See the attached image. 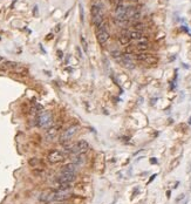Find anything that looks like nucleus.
<instances>
[{
  "label": "nucleus",
  "instance_id": "1",
  "mask_svg": "<svg viewBox=\"0 0 191 204\" xmlns=\"http://www.w3.org/2000/svg\"><path fill=\"white\" fill-rule=\"evenodd\" d=\"M54 124L53 115L51 112H41L38 116V125L42 129H49Z\"/></svg>",
  "mask_w": 191,
  "mask_h": 204
},
{
  "label": "nucleus",
  "instance_id": "2",
  "mask_svg": "<svg viewBox=\"0 0 191 204\" xmlns=\"http://www.w3.org/2000/svg\"><path fill=\"white\" fill-rule=\"evenodd\" d=\"M90 12H92V20H93V24L99 28L102 24L104 22L103 19V13H102V8L100 5L97 4H93L92 5V8H90Z\"/></svg>",
  "mask_w": 191,
  "mask_h": 204
},
{
  "label": "nucleus",
  "instance_id": "3",
  "mask_svg": "<svg viewBox=\"0 0 191 204\" xmlns=\"http://www.w3.org/2000/svg\"><path fill=\"white\" fill-rule=\"evenodd\" d=\"M96 38H97V42L100 45H105L108 42L110 38V34L109 32L107 31V22H103L101 26L97 28V32H96Z\"/></svg>",
  "mask_w": 191,
  "mask_h": 204
},
{
  "label": "nucleus",
  "instance_id": "4",
  "mask_svg": "<svg viewBox=\"0 0 191 204\" xmlns=\"http://www.w3.org/2000/svg\"><path fill=\"white\" fill-rule=\"evenodd\" d=\"M77 129H79V127L77 125H72V127L67 128L66 130H63L62 132V134L60 135V143L61 144H66V143H69V141L72 140L73 137H74V135L77 133Z\"/></svg>",
  "mask_w": 191,
  "mask_h": 204
},
{
  "label": "nucleus",
  "instance_id": "5",
  "mask_svg": "<svg viewBox=\"0 0 191 204\" xmlns=\"http://www.w3.org/2000/svg\"><path fill=\"white\" fill-rule=\"evenodd\" d=\"M89 149V143L84 140H80L72 144V154H86Z\"/></svg>",
  "mask_w": 191,
  "mask_h": 204
},
{
  "label": "nucleus",
  "instance_id": "6",
  "mask_svg": "<svg viewBox=\"0 0 191 204\" xmlns=\"http://www.w3.org/2000/svg\"><path fill=\"white\" fill-rule=\"evenodd\" d=\"M47 160L52 164H56V163H60L65 160V154L60 150H52L47 155Z\"/></svg>",
  "mask_w": 191,
  "mask_h": 204
},
{
  "label": "nucleus",
  "instance_id": "7",
  "mask_svg": "<svg viewBox=\"0 0 191 204\" xmlns=\"http://www.w3.org/2000/svg\"><path fill=\"white\" fill-rule=\"evenodd\" d=\"M76 180V174H63L60 172V175L56 177L55 182L59 183H73Z\"/></svg>",
  "mask_w": 191,
  "mask_h": 204
},
{
  "label": "nucleus",
  "instance_id": "8",
  "mask_svg": "<svg viewBox=\"0 0 191 204\" xmlns=\"http://www.w3.org/2000/svg\"><path fill=\"white\" fill-rule=\"evenodd\" d=\"M127 15L128 20H139L141 18V12L137 7L135 6H127Z\"/></svg>",
  "mask_w": 191,
  "mask_h": 204
},
{
  "label": "nucleus",
  "instance_id": "9",
  "mask_svg": "<svg viewBox=\"0 0 191 204\" xmlns=\"http://www.w3.org/2000/svg\"><path fill=\"white\" fill-rule=\"evenodd\" d=\"M77 169H79V165L75 164V163H73V162H70V163L65 164L63 167L61 168V171H60V172H63V174H76Z\"/></svg>",
  "mask_w": 191,
  "mask_h": 204
},
{
  "label": "nucleus",
  "instance_id": "10",
  "mask_svg": "<svg viewBox=\"0 0 191 204\" xmlns=\"http://www.w3.org/2000/svg\"><path fill=\"white\" fill-rule=\"evenodd\" d=\"M17 62H13V61H2L1 65H0V70L1 72H13L14 68L17 67Z\"/></svg>",
  "mask_w": 191,
  "mask_h": 204
},
{
  "label": "nucleus",
  "instance_id": "11",
  "mask_svg": "<svg viewBox=\"0 0 191 204\" xmlns=\"http://www.w3.org/2000/svg\"><path fill=\"white\" fill-rule=\"evenodd\" d=\"M59 132H60V128L59 127H52V128H49V129H47L46 133H45V138H46L47 141H53L57 136Z\"/></svg>",
  "mask_w": 191,
  "mask_h": 204
},
{
  "label": "nucleus",
  "instance_id": "12",
  "mask_svg": "<svg viewBox=\"0 0 191 204\" xmlns=\"http://www.w3.org/2000/svg\"><path fill=\"white\" fill-rule=\"evenodd\" d=\"M72 162L80 167V165H82L86 162V155H84V154H75L72 158Z\"/></svg>",
  "mask_w": 191,
  "mask_h": 204
},
{
  "label": "nucleus",
  "instance_id": "13",
  "mask_svg": "<svg viewBox=\"0 0 191 204\" xmlns=\"http://www.w3.org/2000/svg\"><path fill=\"white\" fill-rule=\"evenodd\" d=\"M129 38L131 40H140L141 38H143V33L142 32H139V31H129Z\"/></svg>",
  "mask_w": 191,
  "mask_h": 204
},
{
  "label": "nucleus",
  "instance_id": "14",
  "mask_svg": "<svg viewBox=\"0 0 191 204\" xmlns=\"http://www.w3.org/2000/svg\"><path fill=\"white\" fill-rule=\"evenodd\" d=\"M132 27L135 28V31H139V32H143L145 28H147V25L144 22H141V21H136L132 24Z\"/></svg>",
  "mask_w": 191,
  "mask_h": 204
},
{
  "label": "nucleus",
  "instance_id": "15",
  "mask_svg": "<svg viewBox=\"0 0 191 204\" xmlns=\"http://www.w3.org/2000/svg\"><path fill=\"white\" fill-rule=\"evenodd\" d=\"M119 41H120V44H121V45H129L130 41H131V39H130L128 35L121 33V35L119 36Z\"/></svg>",
  "mask_w": 191,
  "mask_h": 204
},
{
  "label": "nucleus",
  "instance_id": "16",
  "mask_svg": "<svg viewBox=\"0 0 191 204\" xmlns=\"http://www.w3.org/2000/svg\"><path fill=\"white\" fill-rule=\"evenodd\" d=\"M110 55H112V57H114L116 61H121V59L123 56V54L121 52H119V51H113L112 53H110Z\"/></svg>",
  "mask_w": 191,
  "mask_h": 204
},
{
  "label": "nucleus",
  "instance_id": "17",
  "mask_svg": "<svg viewBox=\"0 0 191 204\" xmlns=\"http://www.w3.org/2000/svg\"><path fill=\"white\" fill-rule=\"evenodd\" d=\"M80 40H81V45H82V48H83L84 52H88V42L86 40V38L83 36V35H81V38H80Z\"/></svg>",
  "mask_w": 191,
  "mask_h": 204
},
{
  "label": "nucleus",
  "instance_id": "18",
  "mask_svg": "<svg viewBox=\"0 0 191 204\" xmlns=\"http://www.w3.org/2000/svg\"><path fill=\"white\" fill-rule=\"evenodd\" d=\"M38 163H39V160H38L36 157H34V158H32V160H29V164H31L32 167H34V165H36Z\"/></svg>",
  "mask_w": 191,
  "mask_h": 204
},
{
  "label": "nucleus",
  "instance_id": "19",
  "mask_svg": "<svg viewBox=\"0 0 191 204\" xmlns=\"http://www.w3.org/2000/svg\"><path fill=\"white\" fill-rule=\"evenodd\" d=\"M80 13H81V21L83 22V19H84L83 18V7H82L81 4H80Z\"/></svg>",
  "mask_w": 191,
  "mask_h": 204
},
{
  "label": "nucleus",
  "instance_id": "20",
  "mask_svg": "<svg viewBox=\"0 0 191 204\" xmlns=\"http://www.w3.org/2000/svg\"><path fill=\"white\" fill-rule=\"evenodd\" d=\"M76 52H77V54H79V57L83 56V55H82V52H81V48H80V47H76Z\"/></svg>",
  "mask_w": 191,
  "mask_h": 204
},
{
  "label": "nucleus",
  "instance_id": "21",
  "mask_svg": "<svg viewBox=\"0 0 191 204\" xmlns=\"http://www.w3.org/2000/svg\"><path fill=\"white\" fill-rule=\"evenodd\" d=\"M150 163H151V164H156V163H157V158L156 157H151V158H150Z\"/></svg>",
  "mask_w": 191,
  "mask_h": 204
},
{
  "label": "nucleus",
  "instance_id": "22",
  "mask_svg": "<svg viewBox=\"0 0 191 204\" xmlns=\"http://www.w3.org/2000/svg\"><path fill=\"white\" fill-rule=\"evenodd\" d=\"M156 176H157V175H156V174H154V175H152V176H151V177H150V180H149V181H148V184H149V183H151V182H152V181H154V180H155V177H156Z\"/></svg>",
  "mask_w": 191,
  "mask_h": 204
},
{
  "label": "nucleus",
  "instance_id": "23",
  "mask_svg": "<svg viewBox=\"0 0 191 204\" xmlns=\"http://www.w3.org/2000/svg\"><path fill=\"white\" fill-rule=\"evenodd\" d=\"M184 196H185V195H183V193H182V195H179V197H177V200H176V202H179L181 200H183V198H184Z\"/></svg>",
  "mask_w": 191,
  "mask_h": 204
},
{
  "label": "nucleus",
  "instance_id": "24",
  "mask_svg": "<svg viewBox=\"0 0 191 204\" xmlns=\"http://www.w3.org/2000/svg\"><path fill=\"white\" fill-rule=\"evenodd\" d=\"M57 54H59V57H60V59H61V57H63V55H62V52H61V51L57 52Z\"/></svg>",
  "mask_w": 191,
  "mask_h": 204
},
{
  "label": "nucleus",
  "instance_id": "25",
  "mask_svg": "<svg viewBox=\"0 0 191 204\" xmlns=\"http://www.w3.org/2000/svg\"><path fill=\"white\" fill-rule=\"evenodd\" d=\"M170 195H171V191H167V196H168V198H170Z\"/></svg>",
  "mask_w": 191,
  "mask_h": 204
},
{
  "label": "nucleus",
  "instance_id": "26",
  "mask_svg": "<svg viewBox=\"0 0 191 204\" xmlns=\"http://www.w3.org/2000/svg\"><path fill=\"white\" fill-rule=\"evenodd\" d=\"M4 61V59H2V56H0V62H2Z\"/></svg>",
  "mask_w": 191,
  "mask_h": 204
},
{
  "label": "nucleus",
  "instance_id": "27",
  "mask_svg": "<svg viewBox=\"0 0 191 204\" xmlns=\"http://www.w3.org/2000/svg\"><path fill=\"white\" fill-rule=\"evenodd\" d=\"M188 123H189V124H191V116H190V119H189V122H188Z\"/></svg>",
  "mask_w": 191,
  "mask_h": 204
},
{
  "label": "nucleus",
  "instance_id": "28",
  "mask_svg": "<svg viewBox=\"0 0 191 204\" xmlns=\"http://www.w3.org/2000/svg\"><path fill=\"white\" fill-rule=\"evenodd\" d=\"M130 1H137V0H130Z\"/></svg>",
  "mask_w": 191,
  "mask_h": 204
},
{
  "label": "nucleus",
  "instance_id": "29",
  "mask_svg": "<svg viewBox=\"0 0 191 204\" xmlns=\"http://www.w3.org/2000/svg\"><path fill=\"white\" fill-rule=\"evenodd\" d=\"M60 204H66V203H63V202H61V203H60Z\"/></svg>",
  "mask_w": 191,
  "mask_h": 204
},
{
  "label": "nucleus",
  "instance_id": "30",
  "mask_svg": "<svg viewBox=\"0 0 191 204\" xmlns=\"http://www.w3.org/2000/svg\"><path fill=\"white\" fill-rule=\"evenodd\" d=\"M0 40H1V38H0Z\"/></svg>",
  "mask_w": 191,
  "mask_h": 204
}]
</instances>
